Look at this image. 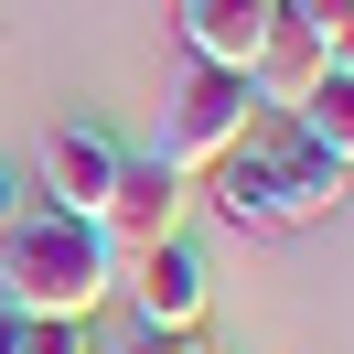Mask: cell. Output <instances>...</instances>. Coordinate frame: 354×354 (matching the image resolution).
<instances>
[{
  "instance_id": "cell-1",
  "label": "cell",
  "mask_w": 354,
  "mask_h": 354,
  "mask_svg": "<svg viewBox=\"0 0 354 354\" xmlns=\"http://www.w3.org/2000/svg\"><path fill=\"white\" fill-rule=\"evenodd\" d=\"M108 290H118V247L97 236L86 215L32 204V215L0 236V311H22V322H86Z\"/></svg>"
},
{
  "instance_id": "cell-2",
  "label": "cell",
  "mask_w": 354,
  "mask_h": 354,
  "mask_svg": "<svg viewBox=\"0 0 354 354\" xmlns=\"http://www.w3.org/2000/svg\"><path fill=\"white\" fill-rule=\"evenodd\" d=\"M247 118H258L247 75H225V65H183V86L161 97V151H151V161H172V172L194 183V172H215L225 151H247Z\"/></svg>"
},
{
  "instance_id": "cell-3",
  "label": "cell",
  "mask_w": 354,
  "mask_h": 354,
  "mask_svg": "<svg viewBox=\"0 0 354 354\" xmlns=\"http://www.w3.org/2000/svg\"><path fill=\"white\" fill-rule=\"evenodd\" d=\"M322 75H354V65H344V54H333L322 32L301 22V11H290V0H268V22H258V54H247V97H258V108H290V118H301Z\"/></svg>"
},
{
  "instance_id": "cell-4",
  "label": "cell",
  "mask_w": 354,
  "mask_h": 354,
  "mask_svg": "<svg viewBox=\"0 0 354 354\" xmlns=\"http://www.w3.org/2000/svg\"><path fill=\"white\" fill-rule=\"evenodd\" d=\"M97 236H108V247H129V258H140V247H161V236H172V225H183V172H172V161H151V151H118V183H108V204H97Z\"/></svg>"
},
{
  "instance_id": "cell-5",
  "label": "cell",
  "mask_w": 354,
  "mask_h": 354,
  "mask_svg": "<svg viewBox=\"0 0 354 354\" xmlns=\"http://www.w3.org/2000/svg\"><path fill=\"white\" fill-rule=\"evenodd\" d=\"M108 183H118V140H108V129H86V118H75V129L44 140V183H32V194H44L54 215H97V204H108Z\"/></svg>"
},
{
  "instance_id": "cell-6",
  "label": "cell",
  "mask_w": 354,
  "mask_h": 354,
  "mask_svg": "<svg viewBox=\"0 0 354 354\" xmlns=\"http://www.w3.org/2000/svg\"><path fill=\"white\" fill-rule=\"evenodd\" d=\"M129 301H140V333H194V322H204V258H194L183 236L140 247V268H129Z\"/></svg>"
},
{
  "instance_id": "cell-7",
  "label": "cell",
  "mask_w": 354,
  "mask_h": 354,
  "mask_svg": "<svg viewBox=\"0 0 354 354\" xmlns=\"http://www.w3.org/2000/svg\"><path fill=\"white\" fill-rule=\"evenodd\" d=\"M268 172H279V225H322V215H344V172H354V161L311 151L301 129L268 151Z\"/></svg>"
},
{
  "instance_id": "cell-8",
  "label": "cell",
  "mask_w": 354,
  "mask_h": 354,
  "mask_svg": "<svg viewBox=\"0 0 354 354\" xmlns=\"http://www.w3.org/2000/svg\"><path fill=\"white\" fill-rule=\"evenodd\" d=\"M258 22H268V0H183V54H194V65L247 75V54H258Z\"/></svg>"
},
{
  "instance_id": "cell-9",
  "label": "cell",
  "mask_w": 354,
  "mask_h": 354,
  "mask_svg": "<svg viewBox=\"0 0 354 354\" xmlns=\"http://www.w3.org/2000/svg\"><path fill=\"white\" fill-rule=\"evenodd\" d=\"M215 204L236 236H279V172H268V151H225L215 161Z\"/></svg>"
},
{
  "instance_id": "cell-10",
  "label": "cell",
  "mask_w": 354,
  "mask_h": 354,
  "mask_svg": "<svg viewBox=\"0 0 354 354\" xmlns=\"http://www.w3.org/2000/svg\"><path fill=\"white\" fill-rule=\"evenodd\" d=\"M290 129H301L311 151H333V161H354V75H322V86H311V108L290 118Z\"/></svg>"
},
{
  "instance_id": "cell-11",
  "label": "cell",
  "mask_w": 354,
  "mask_h": 354,
  "mask_svg": "<svg viewBox=\"0 0 354 354\" xmlns=\"http://www.w3.org/2000/svg\"><path fill=\"white\" fill-rule=\"evenodd\" d=\"M290 11H301V22H311V32H322V44L354 65V0H290Z\"/></svg>"
},
{
  "instance_id": "cell-12",
  "label": "cell",
  "mask_w": 354,
  "mask_h": 354,
  "mask_svg": "<svg viewBox=\"0 0 354 354\" xmlns=\"http://www.w3.org/2000/svg\"><path fill=\"white\" fill-rule=\"evenodd\" d=\"M22 354H97L86 322H22Z\"/></svg>"
},
{
  "instance_id": "cell-13",
  "label": "cell",
  "mask_w": 354,
  "mask_h": 354,
  "mask_svg": "<svg viewBox=\"0 0 354 354\" xmlns=\"http://www.w3.org/2000/svg\"><path fill=\"white\" fill-rule=\"evenodd\" d=\"M22 215H32V183H22V172H0V236H11Z\"/></svg>"
},
{
  "instance_id": "cell-14",
  "label": "cell",
  "mask_w": 354,
  "mask_h": 354,
  "mask_svg": "<svg viewBox=\"0 0 354 354\" xmlns=\"http://www.w3.org/2000/svg\"><path fill=\"white\" fill-rule=\"evenodd\" d=\"M0 354H22V311H0Z\"/></svg>"
}]
</instances>
